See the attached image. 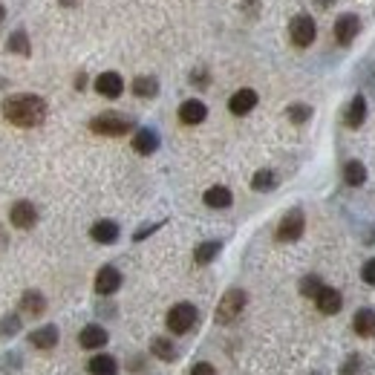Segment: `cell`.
<instances>
[{
	"label": "cell",
	"instance_id": "cell-1",
	"mask_svg": "<svg viewBox=\"0 0 375 375\" xmlns=\"http://www.w3.org/2000/svg\"><path fill=\"white\" fill-rule=\"evenodd\" d=\"M4 118L23 130L38 128L47 118V102L41 96H32V92H18V96H9L4 102Z\"/></svg>",
	"mask_w": 375,
	"mask_h": 375
},
{
	"label": "cell",
	"instance_id": "cell-2",
	"mask_svg": "<svg viewBox=\"0 0 375 375\" xmlns=\"http://www.w3.org/2000/svg\"><path fill=\"white\" fill-rule=\"evenodd\" d=\"M90 130L96 136H128L133 130V121L121 113H102L90 121Z\"/></svg>",
	"mask_w": 375,
	"mask_h": 375
},
{
	"label": "cell",
	"instance_id": "cell-3",
	"mask_svg": "<svg viewBox=\"0 0 375 375\" xmlns=\"http://www.w3.org/2000/svg\"><path fill=\"white\" fill-rule=\"evenodd\" d=\"M245 292L242 289H228L226 295H223V300L216 303V312H214V321L216 324H234L237 318H240V312L245 309Z\"/></svg>",
	"mask_w": 375,
	"mask_h": 375
},
{
	"label": "cell",
	"instance_id": "cell-4",
	"mask_svg": "<svg viewBox=\"0 0 375 375\" xmlns=\"http://www.w3.org/2000/svg\"><path fill=\"white\" fill-rule=\"evenodd\" d=\"M315 35H318V26H315V18L312 15H295L292 23H289V41L297 47V49H306L315 44Z\"/></svg>",
	"mask_w": 375,
	"mask_h": 375
},
{
	"label": "cell",
	"instance_id": "cell-5",
	"mask_svg": "<svg viewBox=\"0 0 375 375\" xmlns=\"http://www.w3.org/2000/svg\"><path fill=\"white\" fill-rule=\"evenodd\" d=\"M197 306L194 303H176V306H171V312H168V329L173 332V335H185V332H191L194 329V324H197Z\"/></svg>",
	"mask_w": 375,
	"mask_h": 375
},
{
	"label": "cell",
	"instance_id": "cell-6",
	"mask_svg": "<svg viewBox=\"0 0 375 375\" xmlns=\"http://www.w3.org/2000/svg\"><path fill=\"white\" fill-rule=\"evenodd\" d=\"M303 228H306V216H303V211H300V208H292V211L283 214V220H280L274 237H277V242H295V240L303 237Z\"/></svg>",
	"mask_w": 375,
	"mask_h": 375
},
{
	"label": "cell",
	"instance_id": "cell-7",
	"mask_svg": "<svg viewBox=\"0 0 375 375\" xmlns=\"http://www.w3.org/2000/svg\"><path fill=\"white\" fill-rule=\"evenodd\" d=\"M332 32H335V41H338L340 47H350V44L355 41V35L361 32V18L352 15V12L338 15V20H335V26H332Z\"/></svg>",
	"mask_w": 375,
	"mask_h": 375
},
{
	"label": "cell",
	"instance_id": "cell-8",
	"mask_svg": "<svg viewBox=\"0 0 375 375\" xmlns=\"http://www.w3.org/2000/svg\"><path fill=\"white\" fill-rule=\"evenodd\" d=\"M9 223L15 226V228H32L35 223H38V208L32 205V202H26V199H20V202H15L12 205V211H9Z\"/></svg>",
	"mask_w": 375,
	"mask_h": 375
},
{
	"label": "cell",
	"instance_id": "cell-9",
	"mask_svg": "<svg viewBox=\"0 0 375 375\" xmlns=\"http://www.w3.org/2000/svg\"><path fill=\"white\" fill-rule=\"evenodd\" d=\"M257 102H260L257 92H254L252 87H242V90H237L234 96L228 99V110H231L234 116H248V113L257 107Z\"/></svg>",
	"mask_w": 375,
	"mask_h": 375
},
{
	"label": "cell",
	"instance_id": "cell-10",
	"mask_svg": "<svg viewBox=\"0 0 375 375\" xmlns=\"http://www.w3.org/2000/svg\"><path fill=\"white\" fill-rule=\"evenodd\" d=\"M121 289V271L116 266H102L96 274V292L99 295H116Z\"/></svg>",
	"mask_w": 375,
	"mask_h": 375
},
{
	"label": "cell",
	"instance_id": "cell-11",
	"mask_svg": "<svg viewBox=\"0 0 375 375\" xmlns=\"http://www.w3.org/2000/svg\"><path fill=\"white\" fill-rule=\"evenodd\" d=\"M107 340H110V335H107V329L99 326V324H87V326L78 332V343H81L84 350H102Z\"/></svg>",
	"mask_w": 375,
	"mask_h": 375
},
{
	"label": "cell",
	"instance_id": "cell-12",
	"mask_svg": "<svg viewBox=\"0 0 375 375\" xmlns=\"http://www.w3.org/2000/svg\"><path fill=\"white\" fill-rule=\"evenodd\" d=\"M96 92L104 96V99H118L124 92V78L118 73H102L96 78Z\"/></svg>",
	"mask_w": 375,
	"mask_h": 375
},
{
	"label": "cell",
	"instance_id": "cell-13",
	"mask_svg": "<svg viewBox=\"0 0 375 375\" xmlns=\"http://www.w3.org/2000/svg\"><path fill=\"white\" fill-rule=\"evenodd\" d=\"M205 116H208V107L199 102V99H188V102H182L179 104V121L182 124H202L205 121Z\"/></svg>",
	"mask_w": 375,
	"mask_h": 375
},
{
	"label": "cell",
	"instance_id": "cell-14",
	"mask_svg": "<svg viewBox=\"0 0 375 375\" xmlns=\"http://www.w3.org/2000/svg\"><path fill=\"white\" fill-rule=\"evenodd\" d=\"M133 150H136L139 156H150V153H156V150H159V133L150 130V128L136 130V136H133Z\"/></svg>",
	"mask_w": 375,
	"mask_h": 375
},
{
	"label": "cell",
	"instance_id": "cell-15",
	"mask_svg": "<svg viewBox=\"0 0 375 375\" xmlns=\"http://www.w3.org/2000/svg\"><path fill=\"white\" fill-rule=\"evenodd\" d=\"M315 303H318V309L324 312V315H338V312H340V306H343V297H340V292H338V289H332V286H324V289L318 292Z\"/></svg>",
	"mask_w": 375,
	"mask_h": 375
},
{
	"label": "cell",
	"instance_id": "cell-16",
	"mask_svg": "<svg viewBox=\"0 0 375 375\" xmlns=\"http://www.w3.org/2000/svg\"><path fill=\"white\" fill-rule=\"evenodd\" d=\"M205 205L208 208H216V211H223V208H231V202H234V194L228 191L226 185H214V188H208L205 191Z\"/></svg>",
	"mask_w": 375,
	"mask_h": 375
},
{
	"label": "cell",
	"instance_id": "cell-17",
	"mask_svg": "<svg viewBox=\"0 0 375 375\" xmlns=\"http://www.w3.org/2000/svg\"><path fill=\"white\" fill-rule=\"evenodd\" d=\"M343 121H347V128L350 130H358L361 124L367 121V99L364 96H355L347 107V113H343Z\"/></svg>",
	"mask_w": 375,
	"mask_h": 375
},
{
	"label": "cell",
	"instance_id": "cell-18",
	"mask_svg": "<svg viewBox=\"0 0 375 375\" xmlns=\"http://www.w3.org/2000/svg\"><path fill=\"white\" fill-rule=\"evenodd\" d=\"M29 343H32L35 350H52L58 343V326H52V324L38 326L32 335H29Z\"/></svg>",
	"mask_w": 375,
	"mask_h": 375
},
{
	"label": "cell",
	"instance_id": "cell-19",
	"mask_svg": "<svg viewBox=\"0 0 375 375\" xmlns=\"http://www.w3.org/2000/svg\"><path fill=\"white\" fill-rule=\"evenodd\" d=\"M118 226L113 223V220H99L96 226L90 228V237L96 240V242H102V245H110V242H116L118 240Z\"/></svg>",
	"mask_w": 375,
	"mask_h": 375
},
{
	"label": "cell",
	"instance_id": "cell-20",
	"mask_svg": "<svg viewBox=\"0 0 375 375\" xmlns=\"http://www.w3.org/2000/svg\"><path fill=\"white\" fill-rule=\"evenodd\" d=\"M220 252H223V242L220 240H205V242H199L194 248V263L197 266H208V263L216 260V254H220Z\"/></svg>",
	"mask_w": 375,
	"mask_h": 375
},
{
	"label": "cell",
	"instance_id": "cell-21",
	"mask_svg": "<svg viewBox=\"0 0 375 375\" xmlns=\"http://www.w3.org/2000/svg\"><path fill=\"white\" fill-rule=\"evenodd\" d=\"M352 329L361 338H375V312L372 309H358L352 318Z\"/></svg>",
	"mask_w": 375,
	"mask_h": 375
},
{
	"label": "cell",
	"instance_id": "cell-22",
	"mask_svg": "<svg viewBox=\"0 0 375 375\" xmlns=\"http://www.w3.org/2000/svg\"><path fill=\"white\" fill-rule=\"evenodd\" d=\"M87 369H90L92 375H116V369H118V361H116L113 355L102 352V355H92V358H90Z\"/></svg>",
	"mask_w": 375,
	"mask_h": 375
},
{
	"label": "cell",
	"instance_id": "cell-23",
	"mask_svg": "<svg viewBox=\"0 0 375 375\" xmlns=\"http://www.w3.org/2000/svg\"><path fill=\"white\" fill-rule=\"evenodd\" d=\"M20 312H26V315H32V318L44 315V312H47L44 295H41V292H26V295L20 297Z\"/></svg>",
	"mask_w": 375,
	"mask_h": 375
},
{
	"label": "cell",
	"instance_id": "cell-24",
	"mask_svg": "<svg viewBox=\"0 0 375 375\" xmlns=\"http://www.w3.org/2000/svg\"><path fill=\"white\" fill-rule=\"evenodd\" d=\"M343 182H347L350 188H361L367 182V168L358 159H350L347 165H343Z\"/></svg>",
	"mask_w": 375,
	"mask_h": 375
},
{
	"label": "cell",
	"instance_id": "cell-25",
	"mask_svg": "<svg viewBox=\"0 0 375 375\" xmlns=\"http://www.w3.org/2000/svg\"><path fill=\"white\" fill-rule=\"evenodd\" d=\"M6 49L15 52V55H20V58H29V55H32V44H29V35L23 32V29H18V32L9 35Z\"/></svg>",
	"mask_w": 375,
	"mask_h": 375
},
{
	"label": "cell",
	"instance_id": "cell-26",
	"mask_svg": "<svg viewBox=\"0 0 375 375\" xmlns=\"http://www.w3.org/2000/svg\"><path fill=\"white\" fill-rule=\"evenodd\" d=\"M156 92H159V81H156L153 75H139V78L133 81V96H139V99H153Z\"/></svg>",
	"mask_w": 375,
	"mask_h": 375
},
{
	"label": "cell",
	"instance_id": "cell-27",
	"mask_svg": "<svg viewBox=\"0 0 375 375\" xmlns=\"http://www.w3.org/2000/svg\"><path fill=\"white\" fill-rule=\"evenodd\" d=\"M150 352L159 358V361H176V347L168 338H153L150 340Z\"/></svg>",
	"mask_w": 375,
	"mask_h": 375
},
{
	"label": "cell",
	"instance_id": "cell-28",
	"mask_svg": "<svg viewBox=\"0 0 375 375\" xmlns=\"http://www.w3.org/2000/svg\"><path fill=\"white\" fill-rule=\"evenodd\" d=\"M252 188H254V191H274V188H277L274 171H257L252 176Z\"/></svg>",
	"mask_w": 375,
	"mask_h": 375
},
{
	"label": "cell",
	"instance_id": "cell-29",
	"mask_svg": "<svg viewBox=\"0 0 375 375\" xmlns=\"http://www.w3.org/2000/svg\"><path fill=\"white\" fill-rule=\"evenodd\" d=\"M321 289H324V283H321L318 274H306V277L300 280V295H303V297H312V300H315Z\"/></svg>",
	"mask_w": 375,
	"mask_h": 375
},
{
	"label": "cell",
	"instance_id": "cell-30",
	"mask_svg": "<svg viewBox=\"0 0 375 375\" xmlns=\"http://www.w3.org/2000/svg\"><path fill=\"white\" fill-rule=\"evenodd\" d=\"M286 116H289L292 124H306V121L312 118V107H309V104H292V107L286 110Z\"/></svg>",
	"mask_w": 375,
	"mask_h": 375
},
{
	"label": "cell",
	"instance_id": "cell-31",
	"mask_svg": "<svg viewBox=\"0 0 375 375\" xmlns=\"http://www.w3.org/2000/svg\"><path fill=\"white\" fill-rule=\"evenodd\" d=\"M18 329H20V318L18 315H6L4 321H0V335H4V338L18 335Z\"/></svg>",
	"mask_w": 375,
	"mask_h": 375
},
{
	"label": "cell",
	"instance_id": "cell-32",
	"mask_svg": "<svg viewBox=\"0 0 375 375\" xmlns=\"http://www.w3.org/2000/svg\"><path fill=\"white\" fill-rule=\"evenodd\" d=\"M361 280H364L367 286H375V257L361 266Z\"/></svg>",
	"mask_w": 375,
	"mask_h": 375
},
{
	"label": "cell",
	"instance_id": "cell-33",
	"mask_svg": "<svg viewBox=\"0 0 375 375\" xmlns=\"http://www.w3.org/2000/svg\"><path fill=\"white\" fill-rule=\"evenodd\" d=\"M191 375H216V369H214V364H208V361H199V364H194Z\"/></svg>",
	"mask_w": 375,
	"mask_h": 375
},
{
	"label": "cell",
	"instance_id": "cell-34",
	"mask_svg": "<svg viewBox=\"0 0 375 375\" xmlns=\"http://www.w3.org/2000/svg\"><path fill=\"white\" fill-rule=\"evenodd\" d=\"M191 84H197V87H208V73H205V70H197V73L191 75Z\"/></svg>",
	"mask_w": 375,
	"mask_h": 375
},
{
	"label": "cell",
	"instance_id": "cell-35",
	"mask_svg": "<svg viewBox=\"0 0 375 375\" xmlns=\"http://www.w3.org/2000/svg\"><path fill=\"white\" fill-rule=\"evenodd\" d=\"M358 364H361V358H358V355H352V358L347 361V367H343V372H340V375H352V372L358 369Z\"/></svg>",
	"mask_w": 375,
	"mask_h": 375
},
{
	"label": "cell",
	"instance_id": "cell-36",
	"mask_svg": "<svg viewBox=\"0 0 375 375\" xmlns=\"http://www.w3.org/2000/svg\"><path fill=\"white\" fill-rule=\"evenodd\" d=\"M156 228H159V226H145V228H142V231H136V237H133V240H136V242H139V240H145V237H147V234H153V231H156Z\"/></svg>",
	"mask_w": 375,
	"mask_h": 375
},
{
	"label": "cell",
	"instance_id": "cell-37",
	"mask_svg": "<svg viewBox=\"0 0 375 375\" xmlns=\"http://www.w3.org/2000/svg\"><path fill=\"white\" fill-rule=\"evenodd\" d=\"M312 4H315L318 9H329V6L335 4V0H312Z\"/></svg>",
	"mask_w": 375,
	"mask_h": 375
},
{
	"label": "cell",
	"instance_id": "cell-38",
	"mask_svg": "<svg viewBox=\"0 0 375 375\" xmlns=\"http://www.w3.org/2000/svg\"><path fill=\"white\" fill-rule=\"evenodd\" d=\"M84 87H87V75H78L75 78V90H84Z\"/></svg>",
	"mask_w": 375,
	"mask_h": 375
},
{
	"label": "cell",
	"instance_id": "cell-39",
	"mask_svg": "<svg viewBox=\"0 0 375 375\" xmlns=\"http://www.w3.org/2000/svg\"><path fill=\"white\" fill-rule=\"evenodd\" d=\"M367 242H369V245H375V226H372V231H369V237H367Z\"/></svg>",
	"mask_w": 375,
	"mask_h": 375
},
{
	"label": "cell",
	"instance_id": "cell-40",
	"mask_svg": "<svg viewBox=\"0 0 375 375\" xmlns=\"http://www.w3.org/2000/svg\"><path fill=\"white\" fill-rule=\"evenodd\" d=\"M4 18H6V6L0 4V23H4Z\"/></svg>",
	"mask_w": 375,
	"mask_h": 375
},
{
	"label": "cell",
	"instance_id": "cell-41",
	"mask_svg": "<svg viewBox=\"0 0 375 375\" xmlns=\"http://www.w3.org/2000/svg\"><path fill=\"white\" fill-rule=\"evenodd\" d=\"M61 6H75V0H61Z\"/></svg>",
	"mask_w": 375,
	"mask_h": 375
}]
</instances>
